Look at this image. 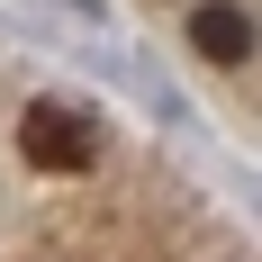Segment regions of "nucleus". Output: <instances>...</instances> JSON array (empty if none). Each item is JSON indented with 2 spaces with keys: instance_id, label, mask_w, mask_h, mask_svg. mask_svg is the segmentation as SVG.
<instances>
[{
  "instance_id": "2",
  "label": "nucleus",
  "mask_w": 262,
  "mask_h": 262,
  "mask_svg": "<svg viewBox=\"0 0 262 262\" xmlns=\"http://www.w3.org/2000/svg\"><path fill=\"white\" fill-rule=\"evenodd\" d=\"M190 46L208 54L217 73H235L244 54H253V9H244V0H199V18H190Z\"/></svg>"
},
{
  "instance_id": "1",
  "label": "nucleus",
  "mask_w": 262,
  "mask_h": 262,
  "mask_svg": "<svg viewBox=\"0 0 262 262\" xmlns=\"http://www.w3.org/2000/svg\"><path fill=\"white\" fill-rule=\"evenodd\" d=\"M18 154L36 172H91L100 163V118L73 100H27L18 108Z\"/></svg>"
}]
</instances>
